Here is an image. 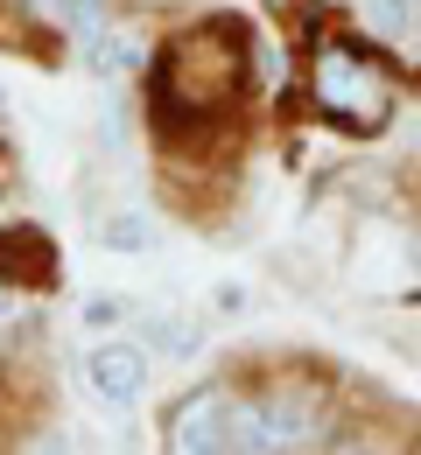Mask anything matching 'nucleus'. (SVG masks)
I'll return each mask as SVG.
<instances>
[{
  "mask_svg": "<svg viewBox=\"0 0 421 455\" xmlns=\"http://www.w3.org/2000/svg\"><path fill=\"white\" fill-rule=\"evenodd\" d=\"M246 84V50L239 28L211 21L197 36H182L169 50V70H162V126L169 119H197V113H225Z\"/></svg>",
  "mask_w": 421,
  "mask_h": 455,
  "instance_id": "1",
  "label": "nucleus"
},
{
  "mask_svg": "<svg viewBox=\"0 0 421 455\" xmlns=\"http://www.w3.org/2000/svg\"><path fill=\"white\" fill-rule=\"evenodd\" d=\"M309 99H316L323 119H337L352 133H372V126H386V113H393V84H386V70L365 57L359 43H323L316 50Z\"/></svg>",
  "mask_w": 421,
  "mask_h": 455,
  "instance_id": "2",
  "label": "nucleus"
},
{
  "mask_svg": "<svg viewBox=\"0 0 421 455\" xmlns=\"http://www.w3.org/2000/svg\"><path fill=\"white\" fill-rule=\"evenodd\" d=\"M162 435H169V449H182V455L274 449V442H267V413H260V399H239V393H225V386H197L190 399H176Z\"/></svg>",
  "mask_w": 421,
  "mask_h": 455,
  "instance_id": "3",
  "label": "nucleus"
},
{
  "mask_svg": "<svg viewBox=\"0 0 421 455\" xmlns=\"http://www.w3.org/2000/svg\"><path fill=\"white\" fill-rule=\"evenodd\" d=\"M85 386H92V399H99V406L126 413L134 399L148 393V357H141L134 343H99V350L85 357Z\"/></svg>",
  "mask_w": 421,
  "mask_h": 455,
  "instance_id": "4",
  "label": "nucleus"
},
{
  "mask_svg": "<svg viewBox=\"0 0 421 455\" xmlns=\"http://www.w3.org/2000/svg\"><path fill=\"white\" fill-rule=\"evenodd\" d=\"M0 281L50 287V281H57V245H50L36 225H7V231H0Z\"/></svg>",
  "mask_w": 421,
  "mask_h": 455,
  "instance_id": "5",
  "label": "nucleus"
},
{
  "mask_svg": "<svg viewBox=\"0 0 421 455\" xmlns=\"http://www.w3.org/2000/svg\"><path fill=\"white\" fill-rule=\"evenodd\" d=\"M365 28L379 43H408L415 36V0H365Z\"/></svg>",
  "mask_w": 421,
  "mask_h": 455,
  "instance_id": "6",
  "label": "nucleus"
},
{
  "mask_svg": "<svg viewBox=\"0 0 421 455\" xmlns=\"http://www.w3.org/2000/svg\"><path fill=\"white\" fill-rule=\"evenodd\" d=\"M99 238H106V245H120V252H141V245H148V238H155V231L141 225V218H113V225L99 231Z\"/></svg>",
  "mask_w": 421,
  "mask_h": 455,
  "instance_id": "7",
  "label": "nucleus"
},
{
  "mask_svg": "<svg viewBox=\"0 0 421 455\" xmlns=\"http://www.w3.org/2000/svg\"><path fill=\"white\" fill-rule=\"evenodd\" d=\"M155 350H169V357H190V350H197L190 323H155Z\"/></svg>",
  "mask_w": 421,
  "mask_h": 455,
  "instance_id": "8",
  "label": "nucleus"
},
{
  "mask_svg": "<svg viewBox=\"0 0 421 455\" xmlns=\"http://www.w3.org/2000/svg\"><path fill=\"white\" fill-rule=\"evenodd\" d=\"M85 315H92V323H120L126 301H106V294H99V301H85Z\"/></svg>",
  "mask_w": 421,
  "mask_h": 455,
  "instance_id": "9",
  "label": "nucleus"
},
{
  "mask_svg": "<svg viewBox=\"0 0 421 455\" xmlns=\"http://www.w3.org/2000/svg\"><path fill=\"white\" fill-rule=\"evenodd\" d=\"M21 7H57V0H21Z\"/></svg>",
  "mask_w": 421,
  "mask_h": 455,
  "instance_id": "10",
  "label": "nucleus"
},
{
  "mask_svg": "<svg viewBox=\"0 0 421 455\" xmlns=\"http://www.w3.org/2000/svg\"><path fill=\"white\" fill-rule=\"evenodd\" d=\"M7 308H14V301H7V294H0V315H7Z\"/></svg>",
  "mask_w": 421,
  "mask_h": 455,
  "instance_id": "11",
  "label": "nucleus"
}]
</instances>
